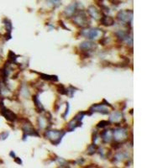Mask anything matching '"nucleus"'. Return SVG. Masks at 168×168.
<instances>
[{"label":"nucleus","instance_id":"nucleus-1","mask_svg":"<svg viewBox=\"0 0 168 168\" xmlns=\"http://www.w3.org/2000/svg\"><path fill=\"white\" fill-rule=\"evenodd\" d=\"M19 121L22 124V131H23L22 140L24 141L26 140V138L29 136H40L39 132L33 127V125L28 118H21L19 119Z\"/></svg>","mask_w":168,"mask_h":168},{"label":"nucleus","instance_id":"nucleus-2","mask_svg":"<svg viewBox=\"0 0 168 168\" xmlns=\"http://www.w3.org/2000/svg\"><path fill=\"white\" fill-rule=\"evenodd\" d=\"M65 135H66V131L56 130H50L49 129H47L44 133L45 138L49 140L53 145H58L61 143Z\"/></svg>","mask_w":168,"mask_h":168},{"label":"nucleus","instance_id":"nucleus-3","mask_svg":"<svg viewBox=\"0 0 168 168\" xmlns=\"http://www.w3.org/2000/svg\"><path fill=\"white\" fill-rule=\"evenodd\" d=\"M73 22L77 26L81 28H87L91 24V20L87 13L83 10L77 11V13L73 15Z\"/></svg>","mask_w":168,"mask_h":168},{"label":"nucleus","instance_id":"nucleus-4","mask_svg":"<svg viewBox=\"0 0 168 168\" xmlns=\"http://www.w3.org/2000/svg\"><path fill=\"white\" fill-rule=\"evenodd\" d=\"M113 139L115 141L124 144L129 139V131L127 127H117L113 130Z\"/></svg>","mask_w":168,"mask_h":168},{"label":"nucleus","instance_id":"nucleus-5","mask_svg":"<svg viewBox=\"0 0 168 168\" xmlns=\"http://www.w3.org/2000/svg\"><path fill=\"white\" fill-rule=\"evenodd\" d=\"M117 19L120 23H123L124 25H130L132 26L133 21V11L132 10H120L117 13Z\"/></svg>","mask_w":168,"mask_h":168},{"label":"nucleus","instance_id":"nucleus-6","mask_svg":"<svg viewBox=\"0 0 168 168\" xmlns=\"http://www.w3.org/2000/svg\"><path fill=\"white\" fill-rule=\"evenodd\" d=\"M0 113L1 114L6 118L8 121L9 122H15L17 119H18V117L17 115L11 111L10 109L7 108L6 107L4 104V101H1L0 102Z\"/></svg>","mask_w":168,"mask_h":168},{"label":"nucleus","instance_id":"nucleus-7","mask_svg":"<svg viewBox=\"0 0 168 168\" xmlns=\"http://www.w3.org/2000/svg\"><path fill=\"white\" fill-rule=\"evenodd\" d=\"M101 32H102V30H99V29L87 28V29H84V30H81L80 35L83 37L87 38L89 40H95L99 37Z\"/></svg>","mask_w":168,"mask_h":168},{"label":"nucleus","instance_id":"nucleus-8","mask_svg":"<svg viewBox=\"0 0 168 168\" xmlns=\"http://www.w3.org/2000/svg\"><path fill=\"white\" fill-rule=\"evenodd\" d=\"M94 113H100L102 114H108L109 109L103 103H96V104H94L89 108L88 111L86 112V114L90 116Z\"/></svg>","mask_w":168,"mask_h":168},{"label":"nucleus","instance_id":"nucleus-9","mask_svg":"<svg viewBox=\"0 0 168 168\" xmlns=\"http://www.w3.org/2000/svg\"><path fill=\"white\" fill-rule=\"evenodd\" d=\"M97 47H98L97 44L94 43L93 41H88V40L82 42L79 45V48L82 51H87V52H90V51L96 50Z\"/></svg>","mask_w":168,"mask_h":168},{"label":"nucleus","instance_id":"nucleus-10","mask_svg":"<svg viewBox=\"0 0 168 168\" xmlns=\"http://www.w3.org/2000/svg\"><path fill=\"white\" fill-rule=\"evenodd\" d=\"M125 117L123 115V113L119 111H113L110 115H109V121L110 123H114L119 125V123L122 124V119H124Z\"/></svg>","mask_w":168,"mask_h":168},{"label":"nucleus","instance_id":"nucleus-11","mask_svg":"<svg viewBox=\"0 0 168 168\" xmlns=\"http://www.w3.org/2000/svg\"><path fill=\"white\" fill-rule=\"evenodd\" d=\"M77 4L74 2V3H72L70 5L67 7L66 9H65V10H64V14L66 15V18H72V17H73V15H74L75 13H77Z\"/></svg>","mask_w":168,"mask_h":168},{"label":"nucleus","instance_id":"nucleus-12","mask_svg":"<svg viewBox=\"0 0 168 168\" xmlns=\"http://www.w3.org/2000/svg\"><path fill=\"white\" fill-rule=\"evenodd\" d=\"M100 137L102 138L103 142L105 144L111 143L113 140V130H105L100 133Z\"/></svg>","mask_w":168,"mask_h":168},{"label":"nucleus","instance_id":"nucleus-13","mask_svg":"<svg viewBox=\"0 0 168 168\" xmlns=\"http://www.w3.org/2000/svg\"><path fill=\"white\" fill-rule=\"evenodd\" d=\"M87 13L89 14V16L91 18H93L95 20H98L101 18V13L100 11L94 5H91V6L88 7L87 9Z\"/></svg>","mask_w":168,"mask_h":168},{"label":"nucleus","instance_id":"nucleus-14","mask_svg":"<svg viewBox=\"0 0 168 168\" xmlns=\"http://www.w3.org/2000/svg\"><path fill=\"white\" fill-rule=\"evenodd\" d=\"M125 159H129V154H128V152H127V151H119V152H117V153L114 155L112 162L113 163H117V162L124 161Z\"/></svg>","mask_w":168,"mask_h":168},{"label":"nucleus","instance_id":"nucleus-15","mask_svg":"<svg viewBox=\"0 0 168 168\" xmlns=\"http://www.w3.org/2000/svg\"><path fill=\"white\" fill-rule=\"evenodd\" d=\"M82 125V121H79L77 120V118H73L68 124H67V130H68L69 132H72L74 131L78 127H81Z\"/></svg>","mask_w":168,"mask_h":168},{"label":"nucleus","instance_id":"nucleus-16","mask_svg":"<svg viewBox=\"0 0 168 168\" xmlns=\"http://www.w3.org/2000/svg\"><path fill=\"white\" fill-rule=\"evenodd\" d=\"M99 20L101 25H104V26H112V25L115 24V21H114L113 17L108 16V15H105V14H103V17L100 18Z\"/></svg>","mask_w":168,"mask_h":168},{"label":"nucleus","instance_id":"nucleus-17","mask_svg":"<svg viewBox=\"0 0 168 168\" xmlns=\"http://www.w3.org/2000/svg\"><path fill=\"white\" fill-rule=\"evenodd\" d=\"M32 99H33L34 104H35V110H36L38 113H41L45 111V108H44L43 105H42L41 102L39 99V95H38V94L33 95Z\"/></svg>","mask_w":168,"mask_h":168},{"label":"nucleus","instance_id":"nucleus-18","mask_svg":"<svg viewBox=\"0 0 168 168\" xmlns=\"http://www.w3.org/2000/svg\"><path fill=\"white\" fill-rule=\"evenodd\" d=\"M40 75V78H42L44 80L50 82H58V77L56 75H47L45 73H38Z\"/></svg>","mask_w":168,"mask_h":168},{"label":"nucleus","instance_id":"nucleus-19","mask_svg":"<svg viewBox=\"0 0 168 168\" xmlns=\"http://www.w3.org/2000/svg\"><path fill=\"white\" fill-rule=\"evenodd\" d=\"M98 148H99V146H98V145H97L95 143H93V144H91V145H88V147H87V154L88 155V156H93V155H94V154L97 152Z\"/></svg>","mask_w":168,"mask_h":168},{"label":"nucleus","instance_id":"nucleus-20","mask_svg":"<svg viewBox=\"0 0 168 168\" xmlns=\"http://www.w3.org/2000/svg\"><path fill=\"white\" fill-rule=\"evenodd\" d=\"M3 23H4V25L5 26V29H6L7 33H11L12 32L13 30V25H12V22H11V20L9 19H3Z\"/></svg>","mask_w":168,"mask_h":168},{"label":"nucleus","instance_id":"nucleus-21","mask_svg":"<svg viewBox=\"0 0 168 168\" xmlns=\"http://www.w3.org/2000/svg\"><path fill=\"white\" fill-rule=\"evenodd\" d=\"M19 56H17L14 52H13L12 50H9V62L11 64H17V59Z\"/></svg>","mask_w":168,"mask_h":168},{"label":"nucleus","instance_id":"nucleus-22","mask_svg":"<svg viewBox=\"0 0 168 168\" xmlns=\"http://www.w3.org/2000/svg\"><path fill=\"white\" fill-rule=\"evenodd\" d=\"M20 94H21L24 98H25V99H28V98L30 96V91L28 90V88H27L25 84H23L22 87H20Z\"/></svg>","mask_w":168,"mask_h":168},{"label":"nucleus","instance_id":"nucleus-23","mask_svg":"<svg viewBox=\"0 0 168 168\" xmlns=\"http://www.w3.org/2000/svg\"><path fill=\"white\" fill-rule=\"evenodd\" d=\"M110 125H111V123H110L109 120H101L99 123L97 125V128L98 129H103V128L109 126Z\"/></svg>","mask_w":168,"mask_h":168},{"label":"nucleus","instance_id":"nucleus-24","mask_svg":"<svg viewBox=\"0 0 168 168\" xmlns=\"http://www.w3.org/2000/svg\"><path fill=\"white\" fill-rule=\"evenodd\" d=\"M56 91L61 95H67V88L65 87L63 84L56 85Z\"/></svg>","mask_w":168,"mask_h":168},{"label":"nucleus","instance_id":"nucleus-25","mask_svg":"<svg viewBox=\"0 0 168 168\" xmlns=\"http://www.w3.org/2000/svg\"><path fill=\"white\" fill-rule=\"evenodd\" d=\"M37 121H38V125H39L40 129H44V128H45V126L46 124L48 123V122H47V120H46V119H45L44 117H39V118H37Z\"/></svg>","mask_w":168,"mask_h":168},{"label":"nucleus","instance_id":"nucleus-26","mask_svg":"<svg viewBox=\"0 0 168 168\" xmlns=\"http://www.w3.org/2000/svg\"><path fill=\"white\" fill-rule=\"evenodd\" d=\"M50 4H51L55 8L59 7L62 4V0H47Z\"/></svg>","mask_w":168,"mask_h":168},{"label":"nucleus","instance_id":"nucleus-27","mask_svg":"<svg viewBox=\"0 0 168 168\" xmlns=\"http://www.w3.org/2000/svg\"><path fill=\"white\" fill-rule=\"evenodd\" d=\"M9 135V133L7 132V131H4L0 134V140H5L7 138Z\"/></svg>","mask_w":168,"mask_h":168},{"label":"nucleus","instance_id":"nucleus-28","mask_svg":"<svg viewBox=\"0 0 168 168\" xmlns=\"http://www.w3.org/2000/svg\"><path fill=\"white\" fill-rule=\"evenodd\" d=\"M69 108H70V105H69L68 103H67V109H66V112H65V113L62 115L63 118H66V117L67 116V114H68V113H69Z\"/></svg>","mask_w":168,"mask_h":168},{"label":"nucleus","instance_id":"nucleus-29","mask_svg":"<svg viewBox=\"0 0 168 168\" xmlns=\"http://www.w3.org/2000/svg\"><path fill=\"white\" fill-rule=\"evenodd\" d=\"M107 41H108V39H107L106 37H103L100 40L99 43H100V45H104L107 44Z\"/></svg>","mask_w":168,"mask_h":168},{"label":"nucleus","instance_id":"nucleus-30","mask_svg":"<svg viewBox=\"0 0 168 168\" xmlns=\"http://www.w3.org/2000/svg\"><path fill=\"white\" fill-rule=\"evenodd\" d=\"M13 159H14V162H16V163H18L19 165H22V164H23V162H22V160H21L20 158H19V157H16V156H15V157H14Z\"/></svg>","mask_w":168,"mask_h":168},{"label":"nucleus","instance_id":"nucleus-31","mask_svg":"<svg viewBox=\"0 0 168 168\" xmlns=\"http://www.w3.org/2000/svg\"><path fill=\"white\" fill-rule=\"evenodd\" d=\"M103 103H105L104 105L108 106L109 108H113V107L112 104H110V103H109L108 102H107V100H106L105 99H103Z\"/></svg>","mask_w":168,"mask_h":168},{"label":"nucleus","instance_id":"nucleus-32","mask_svg":"<svg viewBox=\"0 0 168 168\" xmlns=\"http://www.w3.org/2000/svg\"><path fill=\"white\" fill-rule=\"evenodd\" d=\"M84 162H85V160H84L82 157H81V158H79V159L76 162V163H77V164H79V165H82V164L84 163Z\"/></svg>","mask_w":168,"mask_h":168},{"label":"nucleus","instance_id":"nucleus-33","mask_svg":"<svg viewBox=\"0 0 168 168\" xmlns=\"http://www.w3.org/2000/svg\"><path fill=\"white\" fill-rule=\"evenodd\" d=\"M59 23H60V25H61V26L62 27L63 29H65V30H69V31H70V29H68V28H67V26L65 25V24L63 23L62 21H59Z\"/></svg>","mask_w":168,"mask_h":168},{"label":"nucleus","instance_id":"nucleus-34","mask_svg":"<svg viewBox=\"0 0 168 168\" xmlns=\"http://www.w3.org/2000/svg\"><path fill=\"white\" fill-rule=\"evenodd\" d=\"M9 156H11L12 158H14V157H15V153H14L13 151H10V153H9Z\"/></svg>","mask_w":168,"mask_h":168}]
</instances>
